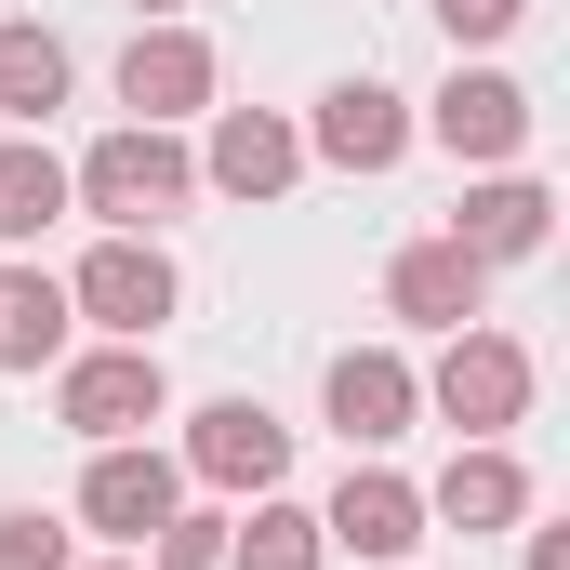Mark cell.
Returning <instances> with one entry per match:
<instances>
[{
	"label": "cell",
	"instance_id": "obj_1",
	"mask_svg": "<svg viewBox=\"0 0 570 570\" xmlns=\"http://www.w3.org/2000/svg\"><path fill=\"white\" fill-rule=\"evenodd\" d=\"M199 199V159L159 134V120H120V134L80 146V173H67V213H107L120 239H146L159 213H186Z\"/></svg>",
	"mask_w": 570,
	"mask_h": 570
},
{
	"label": "cell",
	"instance_id": "obj_2",
	"mask_svg": "<svg viewBox=\"0 0 570 570\" xmlns=\"http://www.w3.org/2000/svg\"><path fill=\"white\" fill-rule=\"evenodd\" d=\"M67 305H80V318H94L107 345H159V318L186 305V279H173V253H159V239H120V226H107V239L80 253Z\"/></svg>",
	"mask_w": 570,
	"mask_h": 570
},
{
	"label": "cell",
	"instance_id": "obj_3",
	"mask_svg": "<svg viewBox=\"0 0 570 570\" xmlns=\"http://www.w3.org/2000/svg\"><path fill=\"white\" fill-rule=\"evenodd\" d=\"M425 412L451 438H504L531 412V345H518V332H451L438 372H425Z\"/></svg>",
	"mask_w": 570,
	"mask_h": 570
},
{
	"label": "cell",
	"instance_id": "obj_4",
	"mask_svg": "<svg viewBox=\"0 0 570 570\" xmlns=\"http://www.w3.org/2000/svg\"><path fill=\"white\" fill-rule=\"evenodd\" d=\"M53 412L107 451V438H146L159 412H173V372H159V345H94V358H67Z\"/></svg>",
	"mask_w": 570,
	"mask_h": 570
},
{
	"label": "cell",
	"instance_id": "obj_5",
	"mask_svg": "<svg viewBox=\"0 0 570 570\" xmlns=\"http://www.w3.org/2000/svg\"><path fill=\"white\" fill-rule=\"evenodd\" d=\"M173 464H186L199 491H279V478H292V425L266 412V399H213Z\"/></svg>",
	"mask_w": 570,
	"mask_h": 570
},
{
	"label": "cell",
	"instance_id": "obj_6",
	"mask_svg": "<svg viewBox=\"0 0 570 570\" xmlns=\"http://www.w3.org/2000/svg\"><path fill=\"white\" fill-rule=\"evenodd\" d=\"M318 399H332V425H345V451H399V438H412V412H425V372H412L399 345H345Z\"/></svg>",
	"mask_w": 570,
	"mask_h": 570
},
{
	"label": "cell",
	"instance_id": "obj_7",
	"mask_svg": "<svg viewBox=\"0 0 570 570\" xmlns=\"http://www.w3.org/2000/svg\"><path fill=\"white\" fill-rule=\"evenodd\" d=\"M305 159H332V173H399V159H412V94H385V80H332L318 120H305Z\"/></svg>",
	"mask_w": 570,
	"mask_h": 570
},
{
	"label": "cell",
	"instance_id": "obj_8",
	"mask_svg": "<svg viewBox=\"0 0 570 570\" xmlns=\"http://www.w3.org/2000/svg\"><path fill=\"white\" fill-rule=\"evenodd\" d=\"M173 504H186V464H173V451H146V438H107V451H94V478H80V518H94L107 544H146Z\"/></svg>",
	"mask_w": 570,
	"mask_h": 570
},
{
	"label": "cell",
	"instance_id": "obj_9",
	"mask_svg": "<svg viewBox=\"0 0 570 570\" xmlns=\"http://www.w3.org/2000/svg\"><path fill=\"white\" fill-rule=\"evenodd\" d=\"M412 134H438L451 159H478V173H504V159L531 146V94H518L504 67H451V94H438Z\"/></svg>",
	"mask_w": 570,
	"mask_h": 570
},
{
	"label": "cell",
	"instance_id": "obj_10",
	"mask_svg": "<svg viewBox=\"0 0 570 570\" xmlns=\"http://www.w3.org/2000/svg\"><path fill=\"white\" fill-rule=\"evenodd\" d=\"M438 239H464L478 266H531V253L558 239V199H544V173H478V186L451 199Z\"/></svg>",
	"mask_w": 570,
	"mask_h": 570
},
{
	"label": "cell",
	"instance_id": "obj_11",
	"mask_svg": "<svg viewBox=\"0 0 570 570\" xmlns=\"http://www.w3.org/2000/svg\"><path fill=\"white\" fill-rule=\"evenodd\" d=\"M518 518H531V464H518L504 438H464V451L438 464V491H425V531H464V544H478V531H518Z\"/></svg>",
	"mask_w": 570,
	"mask_h": 570
},
{
	"label": "cell",
	"instance_id": "obj_12",
	"mask_svg": "<svg viewBox=\"0 0 570 570\" xmlns=\"http://www.w3.org/2000/svg\"><path fill=\"white\" fill-rule=\"evenodd\" d=\"M318 544H345V558H412V544H425V491H412L399 464H345V491L318 504Z\"/></svg>",
	"mask_w": 570,
	"mask_h": 570
},
{
	"label": "cell",
	"instance_id": "obj_13",
	"mask_svg": "<svg viewBox=\"0 0 570 570\" xmlns=\"http://www.w3.org/2000/svg\"><path fill=\"white\" fill-rule=\"evenodd\" d=\"M292 173H305V134H292L279 107H213L199 186H226V199H292Z\"/></svg>",
	"mask_w": 570,
	"mask_h": 570
},
{
	"label": "cell",
	"instance_id": "obj_14",
	"mask_svg": "<svg viewBox=\"0 0 570 570\" xmlns=\"http://www.w3.org/2000/svg\"><path fill=\"white\" fill-rule=\"evenodd\" d=\"M120 107L159 120V134L199 120V107H213V40H199V27H134V53H120Z\"/></svg>",
	"mask_w": 570,
	"mask_h": 570
},
{
	"label": "cell",
	"instance_id": "obj_15",
	"mask_svg": "<svg viewBox=\"0 0 570 570\" xmlns=\"http://www.w3.org/2000/svg\"><path fill=\"white\" fill-rule=\"evenodd\" d=\"M385 305H399L412 332H478V305H491V266H478L464 239H412V253L385 266Z\"/></svg>",
	"mask_w": 570,
	"mask_h": 570
},
{
	"label": "cell",
	"instance_id": "obj_16",
	"mask_svg": "<svg viewBox=\"0 0 570 570\" xmlns=\"http://www.w3.org/2000/svg\"><path fill=\"white\" fill-rule=\"evenodd\" d=\"M67 332H80L67 279H40V266H13V279H0V372H53V358H67Z\"/></svg>",
	"mask_w": 570,
	"mask_h": 570
},
{
	"label": "cell",
	"instance_id": "obj_17",
	"mask_svg": "<svg viewBox=\"0 0 570 570\" xmlns=\"http://www.w3.org/2000/svg\"><path fill=\"white\" fill-rule=\"evenodd\" d=\"M53 107H67V40L53 27H0V120L40 134Z\"/></svg>",
	"mask_w": 570,
	"mask_h": 570
},
{
	"label": "cell",
	"instance_id": "obj_18",
	"mask_svg": "<svg viewBox=\"0 0 570 570\" xmlns=\"http://www.w3.org/2000/svg\"><path fill=\"white\" fill-rule=\"evenodd\" d=\"M53 213H67V159H53L40 134H13V146H0V239L27 253V239H40Z\"/></svg>",
	"mask_w": 570,
	"mask_h": 570
},
{
	"label": "cell",
	"instance_id": "obj_19",
	"mask_svg": "<svg viewBox=\"0 0 570 570\" xmlns=\"http://www.w3.org/2000/svg\"><path fill=\"white\" fill-rule=\"evenodd\" d=\"M332 544H318V518L305 504H266L253 491V518H226V570H318Z\"/></svg>",
	"mask_w": 570,
	"mask_h": 570
},
{
	"label": "cell",
	"instance_id": "obj_20",
	"mask_svg": "<svg viewBox=\"0 0 570 570\" xmlns=\"http://www.w3.org/2000/svg\"><path fill=\"white\" fill-rule=\"evenodd\" d=\"M134 558H146V570H226V518H213V504H173Z\"/></svg>",
	"mask_w": 570,
	"mask_h": 570
},
{
	"label": "cell",
	"instance_id": "obj_21",
	"mask_svg": "<svg viewBox=\"0 0 570 570\" xmlns=\"http://www.w3.org/2000/svg\"><path fill=\"white\" fill-rule=\"evenodd\" d=\"M0 570H80V558H67V531H53L40 504H13V518H0Z\"/></svg>",
	"mask_w": 570,
	"mask_h": 570
},
{
	"label": "cell",
	"instance_id": "obj_22",
	"mask_svg": "<svg viewBox=\"0 0 570 570\" xmlns=\"http://www.w3.org/2000/svg\"><path fill=\"white\" fill-rule=\"evenodd\" d=\"M518 13H531V0H438V27H451V40H504Z\"/></svg>",
	"mask_w": 570,
	"mask_h": 570
},
{
	"label": "cell",
	"instance_id": "obj_23",
	"mask_svg": "<svg viewBox=\"0 0 570 570\" xmlns=\"http://www.w3.org/2000/svg\"><path fill=\"white\" fill-rule=\"evenodd\" d=\"M531 570H570V531H531Z\"/></svg>",
	"mask_w": 570,
	"mask_h": 570
},
{
	"label": "cell",
	"instance_id": "obj_24",
	"mask_svg": "<svg viewBox=\"0 0 570 570\" xmlns=\"http://www.w3.org/2000/svg\"><path fill=\"white\" fill-rule=\"evenodd\" d=\"M134 13H146V27H173V13H186V0H134Z\"/></svg>",
	"mask_w": 570,
	"mask_h": 570
},
{
	"label": "cell",
	"instance_id": "obj_25",
	"mask_svg": "<svg viewBox=\"0 0 570 570\" xmlns=\"http://www.w3.org/2000/svg\"><path fill=\"white\" fill-rule=\"evenodd\" d=\"M107 570H146V558H107Z\"/></svg>",
	"mask_w": 570,
	"mask_h": 570
}]
</instances>
